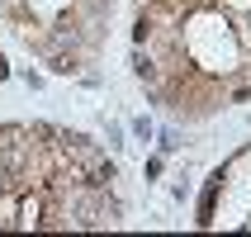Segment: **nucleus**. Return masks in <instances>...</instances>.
Wrapping results in <instances>:
<instances>
[{
  "label": "nucleus",
  "instance_id": "obj_1",
  "mask_svg": "<svg viewBox=\"0 0 251 237\" xmlns=\"http://www.w3.org/2000/svg\"><path fill=\"white\" fill-rule=\"evenodd\" d=\"M114 176H119V166H114L109 157H95V161H90V166H85V190H109L114 185Z\"/></svg>",
  "mask_w": 251,
  "mask_h": 237
},
{
  "label": "nucleus",
  "instance_id": "obj_2",
  "mask_svg": "<svg viewBox=\"0 0 251 237\" xmlns=\"http://www.w3.org/2000/svg\"><path fill=\"white\" fill-rule=\"evenodd\" d=\"M223 176H227V171H213V176H209V190H204V199H199V223H204V228L213 223V195H218Z\"/></svg>",
  "mask_w": 251,
  "mask_h": 237
},
{
  "label": "nucleus",
  "instance_id": "obj_3",
  "mask_svg": "<svg viewBox=\"0 0 251 237\" xmlns=\"http://www.w3.org/2000/svg\"><path fill=\"white\" fill-rule=\"evenodd\" d=\"M152 33H156V28H152V14L138 10V19H133V43H138V48H147V43H152Z\"/></svg>",
  "mask_w": 251,
  "mask_h": 237
},
{
  "label": "nucleus",
  "instance_id": "obj_4",
  "mask_svg": "<svg viewBox=\"0 0 251 237\" xmlns=\"http://www.w3.org/2000/svg\"><path fill=\"white\" fill-rule=\"evenodd\" d=\"M133 71H138V81H147V85L156 81V62H152V57H147V53H142V48H138V53H133Z\"/></svg>",
  "mask_w": 251,
  "mask_h": 237
},
{
  "label": "nucleus",
  "instance_id": "obj_5",
  "mask_svg": "<svg viewBox=\"0 0 251 237\" xmlns=\"http://www.w3.org/2000/svg\"><path fill=\"white\" fill-rule=\"evenodd\" d=\"M48 67H52L57 76H71V71L81 67V62H76V57H71V53H52V57H48Z\"/></svg>",
  "mask_w": 251,
  "mask_h": 237
},
{
  "label": "nucleus",
  "instance_id": "obj_6",
  "mask_svg": "<svg viewBox=\"0 0 251 237\" xmlns=\"http://www.w3.org/2000/svg\"><path fill=\"white\" fill-rule=\"evenodd\" d=\"M5 76H10V62H5V57H0V81H5Z\"/></svg>",
  "mask_w": 251,
  "mask_h": 237
}]
</instances>
